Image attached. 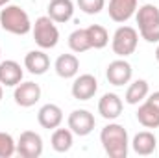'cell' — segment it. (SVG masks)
<instances>
[{"label":"cell","instance_id":"obj_16","mask_svg":"<svg viewBox=\"0 0 159 158\" xmlns=\"http://www.w3.org/2000/svg\"><path fill=\"white\" fill-rule=\"evenodd\" d=\"M48 17L56 24L69 22L74 15V2L72 0H50L48 2Z\"/></svg>","mask_w":159,"mask_h":158},{"label":"cell","instance_id":"obj_4","mask_svg":"<svg viewBox=\"0 0 159 158\" xmlns=\"http://www.w3.org/2000/svg\"><path fill=\"white\" fill-rule=\"evenodd\" d=\"M32 34H34L35 45L43 50L54 48L59 43V30L48 15H43L39 19H35V22L32 26Z\"/></svg>","mask_w":159,"mask_h":158},{"label":"cell","instance_id":"obj_7","mask_svg":"<svg viewBox=\"0 0 159 158\" xmlns=\"http://www.w3.org/2000/svg\"><path fill=\"white\" fill-rule=\"evenodd\" d=\"M131 77H133V67L131 63L126 60V58H119V60H113L107 69H106V78L111 86H126L131 82Z\"/></svg>","mask_w":159,"mask_h":158},{"label":"cell","instance_id":"obj_19","mask_svg":"<svg viewBox=\"0 0 159 158\" xmlns=\"http://www.w3.org/2000/svg\"><path fill=\"white\" fill-rule=\"evenodd\" d=\"M148 93H150V86H148L146 80H143V78L133 80V82L128 86V89H126L124 102H128V104H131V106L141 104V102L148 97Z\"/></svg>","mask_w":159,"mask_h":158},{"label":"cell","instance_id":"obj_17","mask_svg":"<svg viewBox=\"0 0 159 158\" xmlns=\"http://www.w3.org/2000/svg\"><path fill=\"white\" fill-rule=\"evenodd\" d=\"M129 145H131V149H133L137 155L148 156V155H154V151H156V147H157V138H156V134L150 132V130H141V132H137V134L133 136V140L129 141Z\"/></svg>","mask_w":159,"mask_h":158},{"label":"cell","instance_id":"obj_25","mask_svg":"<svg viewBox=\"0 0 159 158\" xmlns=\"http://www.w3.org/2000/svg\"><path fill=\"white\" fill-rule=\"evenodd\" d=\"M76 4L87 15H98L106 7V0H76Z\"/></svg>","mask_w":159,"mask_h":158},{"label":"cell","instance_id":"obj_26","mask_svg":"<svg viewBox=\"0 0 159 158\" xmlns=\"http://www.w3.org/2000/svg\"><path fill=\"white\" fill-rule=\"evenodd\" d=\"M144 101H148L152 106H156L159 110V91H154V93H148V97L144 99Z\"/></svg>","mask_w":159,"mask_h":158},{"label":"cell","instance_id":"obj_18","mask_svg":"<svg viewBox=\"0 0 159 158\" xmlns=\"http://www.w3.org/2000/svg\"><path fill=\"white\" fill-rule=\"evenodd\" d=\"M54 69L59 78H74L80 73V60L74 54H59L57 60L54 62Z\"/></svg>","mask_w":159,"mask_h":158},{"label":"cell","instance_id":"obj_11","mask_svg":"<svg viewBox=\"0 0 159 158\" xmlns=\"http://www.w3.org/2000/svg\"><path fill=\"white\" fill-rule=\"evenodd\" d=\"M137 6H139L137 0H109V6H107L109 19H111L113 22L124 24V22H128L131 17H135Z\"/></svg>","mask_w":159,"mask_h":158},{"label":"cell","instance_id":"obj_28","mask_svg":"<svg viewBox=\"0 0 159 158\" xmlns=\"http://www.w3.org/2000/svg\"><path fill=\"white\" fill-rule=\"evenodd\" d=\"M2 97H4V86L0 84V101H2Z\"/></svg>","mask_w":159,"mask_h":158},{"label":"cell","instance_id":"obj_5","mask_svg":"<svg viewBox=\"0 0 159 158\" xmlns=\"http://www.w3.org/2000/svg\"><path fill=\"white\" fill-rule=\"evenodd\" d=\"M139 32L133 26H119L111 37V48L119 58H128L137 50Z\"/></svg>","mask_w":159,"mask_h":158},{"label":"cell","instance_id":"obj_29","mask_svg":"<svg viewBox=\"0 0 159 158\" xmlns=\"http://www.w3.org/2000/svg\"><path fill=\"white\" fill-rule=\"evenodd\" d=\"M156 60L159 62V45H157V48H156Z\"/></svg>","mask_w":159,"mask_h":158},{"label":"cell","instance_id":"obj_12","mask_svg":"<svg viewBox=\"0 0 159 158\" xmlns=\"http://www.w3.org/2000/svg\"><path fill=\"white\" fill-rule=\"evenodd\" d=\"M124 108V102L117 93H104L98 101V114L107 121H115L117 117H120Z\"/></svg>","mask_w":159,"mask_h":158},{"label":"cell","instance_id":"obj_2","mask_svg":"<svg viewBox=\"0 0 159 158\" xmlns=\"http://www.w3.org/2000/svg\"><path fill=\"white\" fill-rule=\"evenodd\" d=\"M0 26L13 36H26L32 32L34 24L24 7L17 4H7L0 9Z\"/></svg>","mask_w":159,"mask_h":158},{"label":"cell","instance_id":"obj_15","mask_svg":"<svg viewBox=\"0 0 159 158\" xmlns=\"http://www.w3.org/2000/svg\"><path fill=\"white\" fill-rule=\"evenodd\" d=\"M24 69H28V73H32V75H35V77L44 75V73L50 69V58H48V54H46L43 48L30 50V52L24 56Z\"/></svg>","mask_w":159,"mask_h":158},{"label":"cell","instance_id":"obj_8","mask_svg":"<svg viewBox=\"0 0 159 158\" xmlns=\"http://www.w3.org/2000/svg\"><path fill=\"white\" fill-rule=\"evenodd\" d=\"M13 99L20 108H32L41 101V86L32 82V80L20 82V84L15 86Z\"/></svg>","mask_w":159,"mask_h":158},{"label":"cell","instance_id":"obj_10","mask_svg":"<svg viewBox=\"0 0 159 158\" xmlns=\"http://www.w3.org/2000/svg\"><path fill=\"white\" fill-rule=\"evenodd\" d=\"M98 91V80L94 75H76L74 82H72V87H70V93L76 101H89L96 95Z\"/></svg>","mask_w":159,"mask_h":158},{"label":"cell","instance_id":"obj_9","mask_svg":"<svg viewBox=\"0 0 159 158\" xmlns=\"http://www.w3.org/2000/svg\"><path fill=\"white\" fill-rule=\"evenodd\" d=\"M67 125L76 136H89L96 126V119L89 110L80 108V110L70 112V116L67 119Z\"/></svg>","mask_w":159,"mask_h":158},{"label":"cell","instance_id":"obj_14","mask_svg":"<svg viewBox=\"0 0 159 158\" xmlns=\"http://www.w3.org/2000/svg\"><path fill=\"white\" fill-rule=\"evenodd\" d=\"M24 71L19 62L15 60H4L0 62V84L4 87H15L17 84L22 82Z\"/></svg>","mask_w":159,"mask_h":158},{"label":"cell","instance_id":"obj_30","mask_svg":"<svg viewBox=\"0 0 159 158\" xmlns=\"http://www.w3.org/2000/svg\"><path fill=\"white\" fill-rule=\"evenodd\" d=\"M0 56H2V50H0Z\"/></svg>","mask_w":159,"mask_h":158},{"label":"cell","instance_id":"obj_3","mask_svg":"<svg viewBox=\"0 0 159 158\" xmlns=\"http://www.w3.org/2000/svg\"><path fill=\"white\" fill-rule=\"evenodd\" d=\"M139 36L146 43H159V7L154 4H143L135 11Z\"/></svg>","mask_w":159,"mask_h":158},{"label":"cell","instance_id":"obj_1","mask_svg":"<svg viewBox=\"0 0 159 158\" xmlns=\"http://www.w3.org/2000/svg\"><path fill=\"white\" fill-rule=\"evenodd\" d=\"M100 143L106 151V155L109 158H126L128 156V149H129V136L128 130L119 125V123H111L106 125L100 130Z\"/></svg>","mask_w":159,"mask_h":158},{"label":"cell","instance_id":"obj_24","mask_svg":"<svg viewBox=\"0 0 159 158\" xmlns=\"http://www.w3.org/2000/svg\"><path fill=\"white\" fill-rule=\"evenodd\" d=\"M17 153V141L11 134L0 132V158H11Z\"/></svg>","mask_w":159,"mask_h":158},{"label":"cell","instance_id":"obj_20","mask_svg":"<svg viewBox=\"0 0 159 158\" xmlns=\"http://www.w3.org/2000/svg\"><path fill=\"white\" fill-rule=\"evenodd\" d=\"M52 149L56 153H67L70 151L72 143H74V132L70 128H54L52 130V138H50Z\"/></svg>","mask_w":159,"mask_h":158},{"label":"cell","instance_id":"obj_22","mask_svg":"<svg viewBox=\"0 0 159 158\" xmlns=\"http://www.w3.org/2000/svg\"><path fill=\"white\" fill-rule=\"evenodd\" d=\"M87 36H89L91 48H96V50L107 47V43H109V34H107V30L102 24H91V26H87Z\"/></svg>","mask_w":159,"mask_h":158},{"label":"cell","instance_id":"obj_23","mask_svg":"<svg viewBox=\"0 0 159 158\" xmlns=\"http://www.w3.org/2000/svg\"><path fill=\"white\" fill-rule=\"evenodd\" d=\"M69 47L72 52L81 54L91 50V43H89V36H87V28H78L69 36Z\"/></svg>","mask_w":159,"mask_h":158},{"label":"cell","instance_id":"obj_13","mask_svg":"<svg viewBox=\"0 0 159 158\" xmlns=\"http://www.w3.org/2000/svg\"><path fill=\"white\" fill-rule=\"evenodd\" d=\"M37 121L43 128L46 130H54L57 126H61L63 123V110L54 104V102H48V104H43L37 112Z\"/></svg>","mask_w":159,"mask_h":158},{"label":"cell","instance_id":"obj_27","mask_svg":"<svg viewBox=\"0 0 159 158\" xmlns=\"http://www.w3.org/2000/svg\"><path fill=\"white\" fill-rule=\"evenodd\" d=\"M9 4V0H0V7H4V6H7Z\"/></svg>","mask_w":159,"mask_h":158},{"label":"cell","instance_id":"obj_6","mask_svg":"<svg viewBox=\"0 0 159 158\" xmlns=\"http://www.w3.org/2000/svg\"><path fill=\"white\" fill-rule=\"evenodd\" d=\"M17 155L22 158H39L43 155V138L34 130L20 132L17 140Z\"/></svg>","mask_w":159,"mask_h":158},{"label":"cell","instance_id":"obj_21","mask_svg":"<svg viewBox=\"0 0 159 158\" xmlns=\"http://www.w3.org/2000/svg\"><path fill=\"white\" fill-rule=\"evenodd\" d=\"M137 121L144 128H159V110L152 106L148 101H143L139 110H137Z\"/></svg>","mask_w":159,"mask_h":158}]
</instances>
